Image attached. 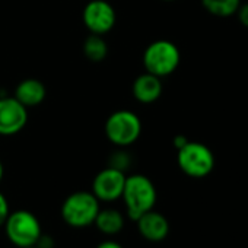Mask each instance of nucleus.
Listing matches in <instances>:
<instances>
[{"label":"nucleus","mask_w":248,"mask_h":248,"mask_svg":"<svg viewBox=\"0 0 248 248\" xmlns=\"http://www.w3.org/2000/svg\"><path fill=\"white\" fill-rule=\"evenodd\" d=\"M99 203L101 202L92 191H75L69 194L62 204V219L72 228L91 226L101 209Z\"/></svg>","instance_id":"f03ea898"},{"label":"nucleus","mask_w":248,"mask_h":248,"mask_svg":"<svg viewBox=\"0 0 248 248\" xmlns=\"http://www.w3.org/2000/svg\"><path fill=\"white\" fill-rule=\"evenodd\" d=\"M104 130L112 145L127 148L140 138L142 121L139 115L130 109H118L107 118Z\"/></svg>","instance_id":"20e7f679"},{"label":"nucleus","mask_w":248,"mask_h":248,"mask_svg":"<svg viewBox=\"0 0 248 248\" xmlns=\"http://www.w3.org/2000/svg\"><path fill=\"white\" fill-rule=\"evenodd\" d=\"M47 95L46 85L34 78L24 79L22 82L18 83L15 89V98L27 108H32L40 105Z\"/></svg>","instance_id":"f8f14e48"},{"label":"nucleus","mask_w":248,"mask_h":248,"mask_svg":"<svg viewBox=\"0 0 248 248\" xmlns=\"http://www.w3.org/2000/svg\"><path fill=\"white\" fill-rule=\"evenodd\" d=\"M135 222L138 226V232L149 242H162L170 235L171 226L168 219L155 209L143 213Z\"/></svg>","instance_id":"9d476101"},{"label":"nucleus","mask_w":248,"mask_h":248,"mask_svg":"<svg viewBox=\"0 0 248 248\" xmlns=\"http://www.w3.org/2000/svg\"><path fill=\"white\" fill-rule=\"evenodd\" d=\"M126 172L117 168L107 167L101 170L92 181V193L99 202L112 203L121 199L124 183H126Z\"/></svg>","instance_id":"6e6552de"},{"label":"nucleus","mask_w":248,"mask_h":248,"mask_svg":"<svg viewBox=\"0 0 248 248\" xmlns=\"http://www.w3.org/2000/svg\"><path fill=\"white\" fill-rule=\"evenodd\" d=\"M164 2H174V0H164Z\"/></svg>","instance_id":"b1692460"},{"label":"nucleus","mask_w":248,"mask_h":248,"mask_svg":"<svg viewBox=\"0 0 248 248\" xmlns=\"http://www.w3.org/2000/svg\"><path fill=\"white\" fill-rule=\"evenodd\" d=\"M3 175H5V168H3L2 161H0V183H2V180H3Z\"/></svg>","instance_id":"4be33fe9"},{"label":"nucleus","mask_w":248,"mask_h":248,"mask_svg":"<svg viewBox=\"0 0 248 248\" xmlns=\"http://www.w3.org/2000/svg\"><path fill=\"white\" fill-rule=\"evenodd\" d=\"M177 164L180 170L191 178H204L215 168V155L200 142H187L177 151Z\"/></svg>","instance_id":"423d86ee"},{"label":"nucleus","mask_w":248,"mask_h":248,"mask_svg":"<svg viewBox=\"0 0 248 248\" xmlns=\"http://www.w3.org/2000/svg\"><path fill=\"white\" fill-rule=\"evenodd\" d=\"M181 62V53L178 47L168 40H156L151 43L143 53V66L148 73L158 78L172 75Z\"/></svg>","instance_id":"39448f33"},{"label":"nucleus","mask_w":248,"mask_h":248,"mask_svg":"<svg viewBox=\"0 0 248 248\" xmlns=\"http://www.w3.org/2000/svg\"><path fill=\"white\" fill-rule=\"evenodd\" d=\"M121 200L126 207V215L136 220L143 213L152 210L158 200L156 187L152 180L142 174H132L126 177Z\"/></svg>","instance_id":"f257e3e1"},{"label":"nucleus","mask_w":248,"mask_h":248,"mask_svg":"<svg viewBox=\"0 0 248 248\" xmlns=\"http://www.w3.org/2000/svg\"><path fill=\"white\" fill-rule=\"evenodd\" d=\"M96 248H124V247L117 241H102L96 245Z\"/></svg>","instance_id":"aec40b11"},{"label":"nucleus","mask_w":248,"mask_h":248,"mask_svg":"<svg viewBox=\"0 0 248 248\" xmlns=\"http://www.w3.org/2000/svg\"><path fill=\"white\" fill-rule=\"evenodd\" d=\"M83 54L88 60L93 63L105 60V57L108 56V44L104 37L98 34H89L83 41Z\"/></svg>","instance_id":"4468645a"},{"label":"nucleus","mask_w":248,"mask_h":248,"mask_svg":"<svg viewBox=\"0 0 248 248\" xmlns=\"http://www.w3.org/2000/svg\"><path fill=\"white\" fill-rule=\"evenodd\" d=\"M6 238L18 248H27L37 244L43 233L40 219L30 210L11 212L3 223Z\"/></svg>","instance_id":"7ed1b4c3"},{"label":"nucleus","mask_w":248,"mask_h":248,"mask_svg":"<svg viewBox=\"0 0 248 248\" xmlns=\"http://www.w3.org/2000/svg\"><path fill=\"white\" fill-rule=\"evenodd\" d=\"M28 123V108L15 96L0 98V136H14Z\"/></svg>","instance_id":"1a4fd4ad"},{"label":"nucleus","mask_w":248,"mask_h":248,"mask_svg":"<svg viewBox=\"0 0 248 248\" xmlns=\"http://www.w3.org/2000/svg\"><path fill=\"white\" fill-rule=\"evenodd\" d=\"M82 19L91 34L105 35L114 28L117 15L107 0H91L83 8Z\"/></svg>","instance_id":"0eeeda50"},{"label":"nucleus","mask_w":248,"mask_h":248,"mask_svg":"<svg viewBox=\"0 0 248 248\" xmlns=\"http://www.w3.org/2000/svg\"><path fill=\"white\" fill-rule=\"evenodd\" d=\"M27 248H38V247H35V245H32V247H27Z\"/></svg>","instance_id":"5701e85b"},{"label":"nucleus","mask_w":248,"mask_h":248,"mask_svg":"<svg viewBox=\"0 0 248 248\" xmlns=\"http://www.w3.org/2000/svg\"><path fill=\"white\" fill-rule=\"evenodd\" d=\"M35 247H38V248H54V238L50 236V235L41 233V236L37 241Z\"/></svg>","instance_id":"6ab92c4d"},{"label":"nucleus","mask_w":248,"mask_h":248,"mask_svg":"<svg viewBox=\"0 0 248 248\" xmlns=\"http://www.w3.org/2000/svg\"><path fill=\"white\" fill-rule=\"evenodd\" d=\"M162 89L164 88H162L161 78L148 72L139 75L135 79L133 86H132L133 96L140 104H152L158 101L162 95Z\"/></svg>","instance_id":"9b49d317"},{"label":"nucleus","mask_w":248,"mask_h":248,"mask_svg":"<svg viewBox=\"0 0 248 248\" xmlns=\"http://www.w3.org/2000/svg\"><path fill=\"white\" fill-rule=\"evenodd\" d=\"M187 142H188V139H187L186 136H183V135H178V136H175V138H174V146H175V149H177V151H178V149H181Z\"/></svg>","instance_id":"412c9836"},{"label":"nucleus","mask_w":248,"mask_h":248,"mask_svg":"<svg viewBox=\"0 0 248 248\" xmlns=\"http://www.w3.org/2000/svg\"><path fill=\"white\" fill-rule=\"evenodd\" d=\"M124 223H126V219H124V215L112 207H107V209H99L93 225L96 226V229L107 235V236H114L117 233H120L124 228Z\"/></svg>","instance_id":"ddd939ff"},{"label":"nucleus","mask_w":248,"mask_h":248,"mask_svg":"<svg viewBox=\"0 0 248 248\" xmlns=\"http://www.w3.org/2000/svg\"><path fill=\"white\" fill-rule=\"evenodd\" d=\"M130 165V158L126 152H115L112 156H111V161H109V165L108 167H112V168H117L123 172H126L127 167Z\"/></svg>","instance_id":"dca6fc26"},{"label":"nucleus","mask_w":248,"mask_h":248,"mask_svg":"<svg viewBox=\"0 0 248 248\" xmlns=\"http://www.w3.org/2000/svg\"><path fill=\"white\" fill-rule=\"evenodd\" d=\"M241 22V25H244L245 28H248V3H241V6L238 8L236 14H235Z\"/></svg>","instance_id":"a211bd4d"},{"label":"nucleus","mask_w":248,"mask_h":248,"mask_svg":"<svg viewBox=\"0 0 248 248\" xmlns=\"http://www.w3.org/2000/svg\"><path fill=\"white\" fill-rule=\"evenodd\" d=\"M9 213H11V210H9L8 199L5 197V194L2 191H0V228L3 226V223H5Z\"/></svg>","instance_id":"f3484780"},{"label":"nucleus","mask_w":248,"mask_h":248,"mask_svg":"<svg viewBox=\"0 0 248 248\" xmlns=\"http://www.w3.org/2000/svg\"><path fill=\"white\" fill-rule=\"evenodd\" d=\"M202 5L213 16L229 18L236 14L241 0H202Z\"/></svg>","instance_id":"2eb2a0df"}]
</instances>
